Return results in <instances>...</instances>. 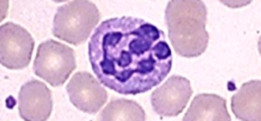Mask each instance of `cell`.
<instances>
[{"instance_id":"7","label":"cell","mask_w":261,"mask_h":121,"mask_svg":"<svg viewBox=\"0 0 261 121\" xmlns=\"http://www.w3.org/2000/svg\"><path fill=\"white\" fill-rule=\"evenodd\" d=\"M66 91L71 103L85 113H97L108 101V92L101 83L86 71L73 75Z\"/></svg>"},{"instance_id":"3","label":"cell","mask_w":261,"mask_h":121,"mask_svg":"<svg viewBox=\"0 0 261 121\" xmlns=\"http://www.w3.org/2000/svg\"><path fill=\"white\" fill-rule=\"evenodd\" d=\"M100 19L98 7L91 1L75 0L59 7L53 21V35L73 46L85 42Z\"/></svg>"},{"instance_id":"1","label":"cell","mask_w":261,"mask_h":121,"mask_svg":"<svg viewBox=\"0 0 261 121\" xmlns=\"http://www.w3.org/2000/svg\"><path fill=\"white\" fill-rule=\"evenodd\" d=\"M88 54L98 81L124 96H137L160 85L173 66L163 31L130 16L102 21L89 41Z\"/></svg>"},{"instance_id":"8","label":"cell","mask_w":261,"mask_h":121,"mask_svg":"<svg viewBox=\"0 0 261 121\" xmlns=\"http://www.w3.org/2000/svg\"><path fill=\"white\" fill-rule=\"evenodd\" d=\"M19 114L27 121H45L53 110L52 94L43 82L32 79L19 92Z\"/></svg>"},{"instance_id":"10","label":"cell","mask_w":261,"mask_h":121,"mask_svg":"<svg viewBox=\"0 0 261 121\" xmlns=\"http://www.w3.org/2000/svg\"><path fill=\"white\" fill-rule=\"evenodd\" d=\"M260 80L247 82L232 97V110L241 120H260Z\"/></svg>"},{"instance_id":"5","label":"cell","mask_w":261,"mask_h":121,"mask_svg":"<svg viewBox=\"0 0 261 121\" xmlns=\"http://www.w3.org/2000/svg\"><path fill=\"white\" fill-rule=\"evenodd\" d=\"M0 60L9 70H22L30 64L34 39L27 29L14 22H7L0 28Z\"/></svg>"},{"instance_id":"4","label":"cell","mask_w":261,"mask_h":121,"mask_svg":"<svg viewBox=\"0 0 261 121\" xmlns=\"http://www.w3.org/2000/svg\"><path fill=\"white\" fill-rule=\"evenodd\" d=\"M75 69V52L69 46L48 39L38 47L33 71L52 86L64 85Z\"/></svg>"},{"instance_id":"6","label":"cell","mask_w":261,"mask_h":121,"mask_svg":"<svg viewBox=\"0 0 261 121\" xmlns=\"http://www.w3.org/2000/svg\"><path fill=\"white\" fill-rule=\"evenodd\" d=\"M191 82L174 75L151 95L153 109L162 117H176L182 112L192 96Z\"/></svg>"},{"instance_id":"9","label":"cell","mask_w":261,"mask_h":121,"mask_svg":"<svg viewBox=\"0 0 261 121\" xmlns=\"http://www.w3.org/2000/svg\"><path fill=\"white\" fill-rule=\"evenodd\" d=\"M185 121H230L226 100L212 94H201L194 97L182 118Z\"/></svg>"},{"instance_id":"2","label":"cell","mask_w":261,"mask_h":121,"mask_svg":"<svg viewBox=\"0 0 261 121\" xmlns=\"http://www.w3.org/2000/svg\"><path fill=\"white\" fill-rule=\"evenodd\" d=\"M207 8L200 0H173L167 5L168 38L179 55L194 58L207 49Z\"/></svg>"},{"instance_id":"11","label":"cell","mask_w":261,"mask_h":121,"mask_svg":"<svg viewBox=\"0 0 261 121\" xmlns=\"http://www.w3.org/2000/svg\"><path fill=\"white\" fill-rule=\"evenodd\" d=\"M98 120H146L142 106L133 100L114 98L98 116Z\"/></svg>"}]
</instances>
